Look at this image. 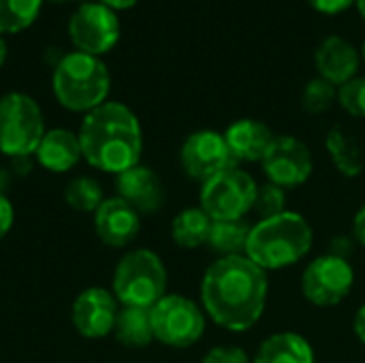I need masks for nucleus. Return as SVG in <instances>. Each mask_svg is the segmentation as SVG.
Returning a JSON list of instances; mask_svg holds the SVG:
<instances>
[{
    "mask_svg": "<svg viewBox=\"0 0 365 363\" xmlns=\"http://www.w3.org/2000/svg\"><path fill=\"white\" fill-rule=\"evenodd\" d=\"M267 293V272L246 255L218 257L203 274L201 308L218 327L242 334L261 321Z\"/></svg>",
    "mask_w": 365,
    "mask_h": 363,
    "instance_id": "obj_1",
    "label": "nucleus"
},
{
    "mask_svg": "<svg viewBox=\"0 0 365 363\" xmlns=\"http://www.w3.org/2000/svg\"><path fill=\"white\" fill-rule=\"evenodd\" d=\"M83 160L105 173H122L139 165L143 131L135 111L118 101H107L83 116L79 126Z\"/></svg>",
    "mask_w": 365,
    "mask_h": 363,
    "instance_id": "obj_2",
    "label": "nucleus"
},
{
    "mask_svg": "<svg viewBox=\"0 0 365 363\" xmlns=\"http://www.w3.org/2000/svg\"><path fill=\"white\" fill-rule=\"evenodd\" d=\"M314 231L297 212H282L252 225L246 257L261 270H284L299 263L312 248Z\"/></svg>",
    "mask_w": 365,
    "mask_h": 363,
    "instance_id": "obj_3",
    "label": "nucleus"
},
{
    "mask_svg": "<svg viewBox=\"0 0 365 363\" xmlns=\"http://www.w3.org/2000/svg\"><path fill=\"white\" fill-rule=\"evenodd\" d=\"M51 88L56 101L77 113H90L92 109L107 103L111 90V75L107 64L81 51H71L53 68Z\"/></svg>",
    "mask_w": 365,
    "mask_h": 363,
    "instance_id": "obj_4",
    "label": "nucleus"
},
{
    "mask_svg": "<svg viewBox=\"0 0 365 363\" xmlns=\"http://www.w3.org/2000/svg\"><path fill=\"white\" fill-rule=\"evenodd\" d=\"M167 267L163 259L148 248L126 252L113 272L111 293L120 306L152 308L167 295Z\"/></svg>",
    "mask_w": 365,
    "mask_h": 363,
    "instance_id": "obj_5",
    "label": "nucleus"
},
{
    "mask_svg": "<svg viewBox=\"0 0 365 363\" xmlns=\"http://www.w3.org/2000/svg\"><path fill=\"white\" fill-rule=\"evenodd\" d=\"M45 128L38 103L24 92L0 96V152L6 156L34 154Z\"/></svg>",
    "mask_w": 365,
    "mask_h": 363,
    "instance_id": "obj_6",
    "label": "nucleus"
},
{
    "mask_svg": "<svg viewBox=\"0 0 365 363\" xmlns=\"http://www.w3.org/2000/svg\"><path fill=\"white\" fill-rule=\"evenodd\" d=\"M152 312V329L154 340L171 349H188L197 344L207 325V315L203 312L201 304L195 300L167 293L156 306L150 308Z\"/></svg>",
    "mask_w": 365,
    "mask_h": 363,
    "instance_id": "obj_7",
    "label": "nucleus"
},
{
    "mask_svg": "<svg viewBox=\"0 0 365 363\" xmlns=\"http://www.w3.org/2000/svg\"><path fill=\"white\" fill-rule=\"evenodd\" d=\"M257 180L240 167H231L201 184L199 208L212 220H244L255 205Z\"/></svg>",
    "mask_w": 365,
    "mask_h": 363,
    "instance_id": "obj_8",
    "label": "nucleus"
},
{
    "mask_svg": "<svg viewBox=\"0 0 365 363\" xmlns=\"http://www.w3.org/2000/svg\"><path fill=\"white\" fill-rule=\"evenodd\" d=\"M355 285V270L349 259L334 255H321L308 263L302 274L304 297L319 308H331L342 304Z\"/></svg>",
    "mask_w": 365,
    "mask_h": 363,
    "instance_id": "obj_9",
    "label": "nucleus"
},
{
    "mask_svg": "<svg viewBox=\"0 0 365 363\" xmlns=\"http://www.w3.org/2000/svg\"><path fill=\"white\" fill-rule=\"evenodd\" d=\"M68 36L75 51L101 58L120 41L118 13L101 2H83L68 19Z\"/></svg>",
    "mask_w": 365,
    "mask_h": 363,
    "instance_id": "obj_10",
    "label": "nucleus"
},
{
    "mask_svg": "<svg viewBox=\"0 0 365 363\" xmlns=\"http://www.w3.org/2000/svg\"><path fill=\"white\" fill-rule=\"evenodd\" d=\"M180 165L190 180L205 184L214 175L237 167V160L229 150L225 133L205 128L195 131L184 139L180 148Z\"/></svg>",
    "mask_w": 365,
    "mask_h": 363,
    "instance_id": "obj_11",
    "label": "nucleus"
},
{
    "mask_svg": "<svg viewBox=\"0 0 365 363\" xmlns=\"http://www.w3.org/2000/svg\"><path fill=\"white\" fill-rule=\"evenodd\" d=\"M261 167L267 175V182L289 190L306 184L314 171V160L310 148L293 135H276L269 145Z\"/></svg>",
    "mask_w": 365,
    "mask_h": 363,
    "instance_id": "obj_12",
    "label": "nucleus"
},
{
    "mask_svg": "<svg viewBox=\"0 0 365 363\" xmlns=\"http://www.w3.org/2000/svg\"><path fill=\"white\" fill-rule=\"evenodd\" d=\"M118 310H120V304L111 291L103 287L83 289L73 302V310H71L73 327L83 338H90V340L105 338L113 334Z\"/></svg>",
    "mask_w": 365,
    "mask_h": 363,
    "instance_id": "obj_13",
    "label": "nucleus"
},
{
    "mask_svg": "<svg viewBox=\"0 0 365 363\" xmlns=\"http://www.w3.org/2000/svg\"><path fill=\"white\" fill-rule=\"evenodd\" d=\"M92 216L96 237L109 248H126L141 231V214L118 195L105 199Z\"/></svg>",
    "mask_w": 365,
    "mask_h": 363,
    "instance_id": "obj_14",
    "label": "nucleus"
},
{
    "mask_svg": "<svg viewBox=\"0 0 365 363\" xmlns=\"http://www.w3.org/2000/svg\"><path fill=\"white\" fill-rule=\"evenodd\" d=\"M118 197L135 208L141 216L156 214L165 203V188L154 169L135 165L115 175Z\"/></svg>",
    "mask_w": 365,
    "mask_h": 363,
    "instance_id": "obj_15",
    "label": "nucleus"
},
{
    "mask_svg": "<svg viewBox=\"0 0 365 363\" xmlns=\"http://www.w3.org/2000/svg\"><path fill=\"white\" fill-rule=\"evenodd\" d=\"M359 64H361V53L355 49V45L349 39L340 34L325 36L314 51V66L319 71V77H323L336 88L357 77Z\"/></svg>",
    "mask_w": 365,
    "mask_h": 363,
    "instance_id": "obj_16",
    "label": "nucleus"
},
{
    "mask_svg": "<svg viewBox=\"0 0 365 363\" xmlns=\"http://www.w3.org/2000/svg\"><path fill=\"white\" fill-rule=\"evenodd\" d=\"M225 139L229 143L233 158L240 165V163H261L269 145L274 143L276 135L265 122L255 118H242L229 124V128L225 131Z\"/></svg>",
    "mask_w": 365,
    "mask_h": 363,
    "instance_id": "obj_17",
    "label": "nucleus"
},
{
    "mask_svg": "<svg viewBox=\"0 0 365 363\" xmlns=\"http://www.w3.org/2000/svg\"><path fill=\"white\" fill-rule=\"evenodd\" d=\"M34 156L43 169L51 173H66L83 158L79 135L66 128H51L43 135Z\"/></svg>",
    "mask_w": 365,
    "mask_h": 363,
    "instance_id": "obj_18",
    "label": "nucleus"
},
{
    "mask_svg": "<svg viewBox=\"0 0 365 363\" xmlns=\"http://www.w3.org/2000/svg\"><path fill=\"white\" fill-rule=\"evenodd\" d=\"M252 363H317V357L312 344L302 334L278 332L259 344Z\"/></svg>",
    "mask_w": 365,
    "mask_h": 363,
    "instance_id": "obj_19",
    "label": "nucleus"
},
{
    "mask_svg": "<svg viewBox=\"0 0 365 363\" xmlns=\"http://www.w3.org/2000/svg\"><path fill=\"white\" fill-rule=\"evenodd\" d=\"M113 336L126 349H145L154 340L150 308L120 306L113 325Z\"/></svg>",
    "mask_w": 365,
    "mask_h": 363,
    "instance_id": "obj_20",
    "label": "nucleus"
},
{
    "mask_svg": "<svg viewBox=\"0 0 365 363\" xmlns=\"http://www.w3.org/2000/svg\"><path fill=\"white\" fill-rule=\"evenodd\" d=\"M325 150H327L334 167L344 178H357L364 173L365 160L361 148H359L357 139L351 133H346L342 126L329 128V133L325 135Z\"/></svg>",
    "mask_w": 365,
    "mask_h": 363,
    "instance_id": "obj_21",
    "label": "nucleus"
},
{
    "mask_svg": "<svg viewBox=\"0 0 365 363\" xmlns=\"http://www.w3.org/2000/svg\"><path fill=\"white\" fill-rule=\"evenodd\" d=\"M212 229V218L197 205L184 208L171 220V240L175 246L184 250H195L207 244V235Z\"/></svg>",
    "mask_w": 365,
    "mask_h": 363,
    "instance_id": "obj_22",
    "label": "nucleus"
},
{
    "mask_svg": "<svg viewBox=\"0 0 365 363\" xmlns=\"http://www.w3.org/2000/svg\"><path fill=\"white\" fill-rule=\"evenodd\" d=\"M252 225L244 220H212V229L207 235V248L218 257H237L246 255L248 237Z\"/></svg>",
    "mask_w": 365,
    "mask_h": 363,
    "instance_id": "obj_23",
    "label": "nucleus"
},
{
    "mask_svg": "<svg viewBox=\"0 0 365 363\" xmlns=\"http://www.w3.org/2000/svg\"><path fill=\"white\" fill-rule=\"evenodd\" d=\"M43 0H0V34H15L34 24Z\"/></svg>",
    "mask_w": 365,
    "mask_h": 363,
    "instance_id": "obj_24",
    "label": "nucleus"
},
{
    "mask_svg": "<svg viewBox=\"0 0 365 363\" xmlns=\"http://www.w3.org/2000/svg\"><path fill=\"white\" fill-rule=\"evenodd\" d=\"M64 201L75 210V212H86V214H94L98 210V205L105 201L103 195V186L88 175H79L75 180H71L64 188Z\"/></svg>",
    "mask_w": 365,
    "mask_h": 363,
    "instance_id": "obj_25",
    "label": "nucleus"
},
{
    "mask_svg": "<svg viewBox=\"0 0 365 363\" xmlns=\"http://www.w3.org/2000/svg\"><path fill=\"white\" fill-rule=\"evenodd\" d=\"M336 101H338V88L331 86L329 81H325L323 77L310 79L302 94V105H304L306 113H310V116L325 113Z\"/></svg>",
    "mask_w": 365,
    "mask_h": 363,
    "instance_id": "obj_26",
    "label": "nucleus"
},
{
    "mask_svg": "<svg viewBox=\"0 0 365 363\" xmlns=\"http://www.w3.org/2000/svg\"><path fill=\"white\" fill-rule=\"evenodd\" d=\"M252 212L259 216V220L274 218V216L287 212V190L276 186V184H272V182L259 184L257 186V195H255Z\"/></svg>",
    "mask_w": 365,
    "mask_h": 363,
    "instance_id": "obj_27",
    "label": "nucleus"
},
{
    "mask_svg": "<svg viewBox=\"0 0 365 363\" xmlns=\"http://www.w3.org/2000/svg\"><path fill=\"white\" fill-rule=\"evenodd\" d=\"M340 107L353 118H365V77H353L338 88Z\"/></svg>",
    "mask_w": 365,
    "mask_h": 363,
    "instance_id": "obj_28",
    "label": "nucleus"
},
{
    "mask_svg": "<svg viewBox=\"0 0 365 363\" xmlns=\"http://www.w3.org/2000/svg\"><path fill=\"white\" fill-rule=\"evenodd\" d=\"M201 363H252L248 357V353L240 347H229V344H220L210 349Z\"/></svg>",
    "mask_w": 365,
    "mask_h": 363,
    "instance_id": "obj_29",
    "label": "nucleus"
},
{
    "mask_svg": "<svg viewBox=\"0 0 365 363\" xmlns=\"http://www.w3.org/2000/svg\"><path fill=\"white\" fill-rule=\"evenodd\" d=\"M308 2L321 15H340L351 6H355L357 0H308Z\"/></svg>",
    "mask_w": 365,
    "mask_h": 363,
    "instance_id": "obj_30",
    "label": "nucleus"
},
{
    "mask_svg": "<svg viewBox=\"0 0 365 363\" xmlns=\"http://www.w3.org/2000/svg\"><path fill=\"white\" fill-rule=\"evenodd\" d=\"M13 220H15L13 203L0 193V242L9 235V231H11V227H13Z\"/></svg>",
    "mask_w": 365,
    "mask_h": 363,
    "instance_id": "obj_31",
    "label": "nucleus"
},
{
    "mask_svg": "<svg viewBox=\"0 0 365 363\" xmlns=\"http://www.w3.org/2000/svg\"><path fill=\"white\" fill-rule=\"evenodd\" d=\"M353 248H355L353 235L351 237L349 235H338V237H334L329 242V255L340 257V259H349V255L353 252Z\"/></svg>",
    "mask_w": 365,
    "mask_h": 363,
    "instance_id": "obj_32",
    "label": "nucleus"
},
{
    "mask_svg": "<svg viewBox=\"0 0 365 363\" xmlns=\"http://www.w3.org/2000/svg\"><path fill=\"white\" fill-rule=\"evenodd\" d=\"M353 240H355V244L365 248V203L357 210V214L353 218Z\"/></svg>",
    "mask_w": 365,
    "mask_h": 363,
    "instance_id": "obj_33",
    "label": "nucleus"
},
{
    "mask_svg": "<svg viewBox=\"0 0 365 363\" xmlns=\"http://www.w3.org/2000/svg\"><path fill=\"white\" fill-rule=\"evenodd\" d=\"M353 329H355V336L357 340L365 347V304L355 312V319H353Z\"/></svg>",
    "mask_w": 365,
    "mask_h": 363,
    "instance_id": "obj_34",
    "label": "nucleus"
},
{
    "mask_svg": "<svg viewBox=\"0 0 365 363\" xmlns=\"http://www.w3.org/2000/svg\"><path fill=\"white\" fill-rule=\"evenodd\" d=\"M105 6H109L111 11H126V9H133L139 0H96Z\"/></svg>",
    "mask_w": 365,
    "mask_h": 363,
    "instance_id": "obj_35",
    "label": "nucleus"
},
{
    "mask_svg": "<svg viewBox=\"0 0 365 363\" xmlns=\"http://www.w3.org/2000/svg\"><path fill=\"white\" fill-rule=\"evenodd\" d=\"M6 53H9V49H6L4 36L0 34V66H2V64H4V60H6Z\"/></svg>",
    "mask_w": 365,
    "mask_h": 363,
    "instance_id": "obj_36",
    "label": "nucleus"
},
{
    "mask_svg": "<svg viewBox=\"0 0 365 363\" xmlns=\"http://www.w3.org/2000/svg\"><path fill=\"white\" fill-rule=\"evenodd\" d=\"M355 6H357L359 15L365 19V0H357V2H355Z\"/></svg>",
    "mask_w": 365,
    "mask_h": 363,
    "instance_id": "obj_37",
    "label": "nucleus"
},
{
    "mask_svg": "<svg viewBox=\"0 0 365 363\" xmlns=\"http://www.w3.org/2000/svg\"><path fill=\"white\" fill-rule=\"evenodd\" d=\"M361 58L365 60V41H364V47H361Z\"/></svg>",
    "mask_w": 365,
    "mask_h": 363,
    "instance_id": "obj_38",
    "label": "nucleus"
},
{
    "mask_svg": "<svg viewBox=\"0 0 365 363\" xmlns=\"http://www.w3.org/2000/svg\"><path fill=\"white\" fill-rule=\"evenodd\" d=\"M51 2H71V0H51Z\"/></svg>",
    "mask_w": 365,
    "mask_h": 363,
    "instance_id": "obj_39",
    "label": "nucleus"
}]
</instances>
